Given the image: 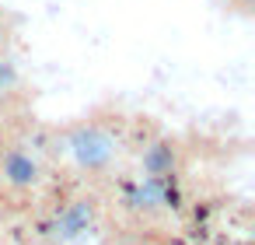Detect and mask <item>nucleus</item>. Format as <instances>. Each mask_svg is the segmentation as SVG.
I'll return each instance as SVG.
<instances>
[{
    "mask_svg": "<svg viewBox=\"0 0 255 245\" xmlns=\"http://www.w3.org/2000/svg\"><path fill=\"white\" fill-rule=\"evenodd\" d=\"M53 154L77 179H109L119 168L126 144L116 126H109L102 119H77V123H67L63 130H56Z\"/></svg>",
    "mask_w": 255,
    "mask_h": 245,
    "instance_id": "1",
    "label": "nucleus"
},
{
    "mask_svg": "<svg viewBox=\"0 0 255 245\" xmlns=\"http://www.w3.org/2000/svg\"><path fill=\"white\" fill-rule=\"evenodd\" d=\"M217 4H224L227 11H238V14H252V4H255V0H217Z\"/></svg>",
    "mask_w": 255,
    "mask_h": 245,
    "instance_id": "4",
    "label": "nucleus"
},
{
    "mask_svg": "<svg viewBox=\"0 0 255 245\" xmlns=\"http://www.w3.org/2000/svg\"><path fill=\"white\" fill-rule=\"evenodd\" d=\"M98 214H102L98 200H91V196H67L49 214L46 231H53L60 242H77V238H84V235H91L98 228Z\"/></svg>",
    "mask_w": 255,
    "mask_h": 245,
    "instance_id": "3",
    "label": "nucleus"
},
{
    "mask_svg": "<svg viewBox=\"0 0 255 245\" xmlns=\"http://www.w3.org/2000/svg\"><path fill=\"white\" fill-rule=\"evenodd\" d=\"M46 182V161L39 151H28L25 144H11L0 151V189L11 196H35Z\"/></svg>",
    "mask_w": 255,
    "mask_h": 245,
    "instance_id": "2",
    "label": "nucleus"
}]
</instances>
